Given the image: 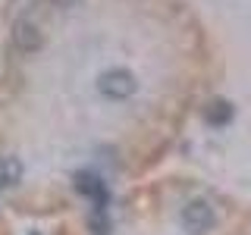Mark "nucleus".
I'll return each instance as SVG.
<instances>
[{
  "instance_id": "nucleus-1",
  "label": "nucleus",
  "mask_w": 251,
  "mask_h": 235,
  "mask_svg": "<svg viewBox=\"0 0 251 235\" xmlns=\"http://www.w3.org/2000/svg\"><path fill=\"white\" fill-rule=\"evenodd\" d=\"M217 69L195 0H22L0 28V207L60 219L160 172Z\"/></svg>"
},
{
  "instance_id": "nucleus-2",
  "label": "nucleus",
  "mask_w": 251,
  "mask_h": 235,
  "mask_svg": "<svg viewBox=\"0 0 251 235\" xmlns=\"http://www.w3.org/2000/svg\"><path fill=\"white\" fill-rule=\"evenodd\" d=\"M50 235H251V198L185 172H154L53 219Z\"/></svg>"
},
{
  "instance_id": "nucleus-3",
  "label": "nucleus",
  "mask_w": 251,
  "mask_h": 235,
  "mask_svg": "<svg viewBox=\"0 0 251 235\" xmlns=\"http://www.w3.org/2000/svg\"><path fill=\"white\" fill-rule=\"evenodd\" d=\"M0 235H16V232L10 229V223H6V219H3V216H0Z\"/></svg>"
}]
</instances>
